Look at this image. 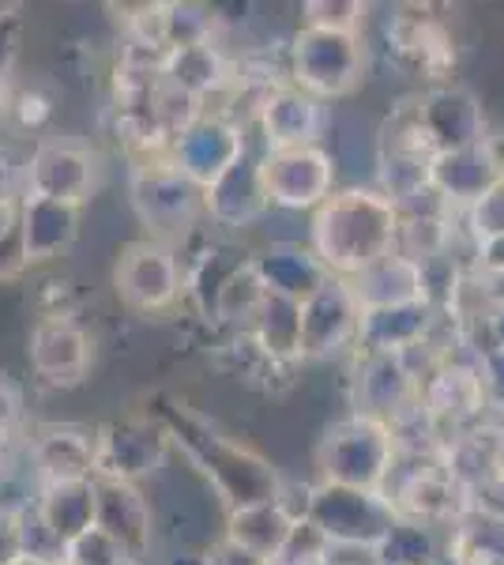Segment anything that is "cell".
<instances>
[{
	"mask_svg": "<svg viewBox=\"0 0 504 565\" xmlns=\"http://www.w3.org/2000/svg\"><path fill=\"white\" fill-rule=\"evenodd\" d=\"M399 231V212L380 189H339L313 212L309 249L328 276L351 279L384 253H392Z\"/></svg>",
	"mask_w": 504,
	"mask_h": 565,
	"instance_id": "cell-1",
	"label": "cell"
},
{
	"mask_svg": "<svg viewBox=\"0 0 504 565\" xmlns=\"http://www.w3.org/2000/svg\"><path fill=\"white\" fill-rule=\"evenodd\" d=\"M167 434L173 445L189 452V460L211 479V487L223 494L230 509L245 505H264V501L279 498V471L271 468L264 457H256L253 449L230 441L218 430H211L207 423H200L196 415L170 418Z\"/></svg>",
	"mask_w": 504,
	"mask_h": 565,
	"instance_id": "cell-2",
	"label": "cell"
},
{
	"mask_svg": "<svg viewBox=\"0 0 504 565\" xmlns=\"http://www.w3.org/2000/svg\"><path fill=\"white\" fill-rule=\"evenodd\" d=\"M396 460L399 441L392 434V426L365 415L339 418V423L328 426L317 445L320 482H335V487L384 490Z\"/></svg>",
	"mask_w": 504,
	"mask_h": 565,
	"instance_id": "cell-3",
	"label": "cell"
},
{
	"mask_svg": "<svg viewBox=\"0 0 504 565\" xmlns=\"http://www.w3.org/2000/svg\"><path fill=\"white\" fill-rule=\"evenodd\" d=\"M365 76V45L362 34L320 31L301 26L290 45V84L313 98H343Z\"/></svg>",
	"mask_w": 504,
	"mask_h": 565,
	"instance_id": "cell-4",
	"label": "cell"
},
{
	"mask_svg": "<svg viewBox=\"0 0 504 565\" xmlns=\"http://www.w3.org/2000/svg\"><path fill=\"white\" fill-rule=\"evenodd\" d=\"M332 546H357V551H377V543L399 521L384 490H354L335 482H317L309 516Z\"/></svg>",
	"mask_w": 504,
	"mask_h": 565,
	"instance_id": "cell-5",
	"label": "cell"
},
{
	"mask_svg": "<svg viewBox=\"0 0 504 565\" xmlns=\"http://www.w3.org/2000/svg\"><path fill=\"white\" fill-rule=\"evenodd\" d=\"M132 207L151 231V242L167 245L170 238L189 234L204 215V189L170 159H151L132 170Z\"/></svg>",
	"mask_w": 504,
	"mask_h": 565,
	"instance_id": "cell-6",
	"label": "cell"
},
{
	"mask_svg": "<svg viewBox=\"0 0 504 565\" xmlns=\"http://www.w3.org/2000/svg\"><path fill=\"white\" fill-rule=\"evenodd\" d=\"M433 159L437 148L429 143L426 129L418 117V98L415 103H399L392 109V117L384 121L380 140H377V178L380 193L392 204L426 193L433 185Z\"/></svg>",
	"mask_w": 504,
	"mask_h": 565,
	"instance_id": "cell-7",
	"label": "cell"
},
{
	"mask_svg": "<svg viewBox=\"0 0 504 565\" xmlns=\"http://www.w3.org/2000/svg\"><path fill=\"white\" fill-rule=\"evenodd\" d=\"M260 178L271 207L317 212L335 193V162L324 148H275L260 154Z\"/></svg>",
	"mask_w": 504,
	"mask_h": 565,
	"instance_id": "cell-8",
	"label": "cell"
},
{
	"mask_svg": "<svg viewBox=\"0 0 504 565\" xmlns=\"http://www.w3.org/2000/svg\"><path fill=\"white\" fill-rule=\"evenodd\" d=\"M421 407V381L403 354L362 351L354 370V415L396 426Z\"/></svg>",
	"mask_w": 504,
	"mask_h": 565,
	"instance_id": "cell-9",
	"label": "cell"
},
{
	"mask_svg": "<svg viewBox=\"0 0 504 565\" xmlns=\"http://www.w3.org/2000/svg\"><path fill=\"white\" fill-rule=\"evenodd\" d=\"M245 148H249V140H245V129H237V121L223 114H200L189 129H181L170 140L167 159L200 189H207L242 159Z\"/></svg>",
	"mask_w": 504,
	"mask_h": 565,
	"instance_id": "cell-10",
	"label": "cell"
},
{
	"mask_svg": "<svg viewBox=\"0 0 504 565\" xmlns=\"http://www.w3.org/2000/svg\"><path fill=\"white\" fill-rule=\"evenodd\" d=\"M117 295L136 313H162L181 295V264L170 245L162 242H136L128 245L114 271Z\"/></svg>",
	"mask_w": 504,
	"mask_h": 565,
	"instance_id": "cell-11",
	"label": "cell"
},
{
	"mask_svg": "<svg viewBox=\"0 0 504 565\" xmlns=\"http://www.w3.org/2000/svg\"><path fill=\"white\" fill-rule=\"evenodd\" d=\"M362 306L354 302L346 279L328 276L324 287L301 302V359H332L357 343Z\"/></svg>",
	"mask_w": 504,
	"mask_h": 565,
	"instance_id": "cell-12",
	"label": "cell"
},
{
	"mask_svg": "<svg viewBox=\"0 0 504 565\" xmlns=\"http://www.w3.org/2000/svg\"><path fill=\"white\" fill-rule=\"evenodd\" d=\"M90 189H95V159H90L87 148L72 140H42L23 167L26 196L84 207Z\"/></svg>",
	"mask_w": 504,
	"mask_h": 565,
	"instance_id": "cell-13",
	"label": "cell"
},
{
	"mask_svg": "<svg viewBox=\"0 0 504 565\" xmlns=\"http://www.w3.org/2000/svg\"><path fill=\"white\" fill-rule=\"evenodd\" d=\"M170 434L159 423H109L98 430V471L95 479L136 482L162 468L170 452Z\"/></svg>",
	"mask_w": 504,
	"mask_h": 565,
	"instance_id": "cell-14",
	"label": "cell"
},
{
	"mask_svg": "<svg viewBox=\"0 0 504 565\" xmlns=\"http://www.w3.org/2000/svg\"><path fill=\"white\" fill-rule=\"evenodd\" d=\"M31 370L50 385H79L90 366V335L68 313H45L26 343Z\"/></svg>",
	"mask_w": 504,
	"mask_h": 565,
	"instance_id": "cell-15",
	"label": "cell"
},
{
	"mask_svg": "<svg viewBox=\"0 0 504 565\" xmlns=\"http://www.w3.org/2000/svg\"><path fill=\"white\" fill-rule=\"evenodd\" d=\"M26 463L45 482H87L98 471V430L87 426H42L26 441Z\"/></svg>",
	"mask_w": 504,
	"mask_h": 565,
	"instance_id": "cell-16",
	"label": "cell"
},
{
	"mask_svg": "<svg viewBox=\"0 0 504 565\" xmlns=\"http://www.w3.org/2000/svg\"><path fill=\"white\" fill-rule=\"evenodd\" d=\"M260 154L264 151L245 148L242 159L204 189V215L223 231H245V226H253L256 218L271 212L260 178Z\"/></svg>",
	"mask_w": 504,
	"mask_h": 565,
	"instance_id": "cell-17",
	"label": "cell"
},
{
	"mask_svg": "<svg viewBox=\"0 0 504 565\" xmlns=\"http://www.w3.org/2000/svg\"><path fill=\"white\" fill-rule=\"evenodd\" d=\"M324 103L305 95L301 87L287 84L271 87L256 114V129L264 136V151L275 148H313L324 132Z\"/></svg>",
	"mask_w": 504,
	"mask_h": 565,
	"instance_id": "cell-18",
	"label": "cell"
},
{
	"mask_svg": "<svg viewBox=\"0 0 504 565\" xmlns=\"http://www.w3.org/2000/svg\"><path fill=\"white\" fill-rule=\"evenodd\" d=\"M95 527H103L109 540H117L128 551V558L140 565L151 551V505L136 490V482L95 479Z\"/></svg>",
	"mask_w": 504,
	"mask_h": 565,
	"instance_id": "cell-19",
	"label": "cell"
},
{
	"mask_svg": "<svg viewBox=\"0 0 504 565\" xmlns=\"http://www.w3.org/2000/svg\"><path fill=\"white\" fill-rule=\"evenodd\" d=\"M418 117L437 154L471 148V143L485 140L482 106H479V98L463 87H433L426 98H418Z\"/></svg>",
	"mask_w": 504,
	"mask_h": 565,
	"instance_id": "cell-20",
	"label": "cell"
},
{
	"mask_svg": "<svg viewBox=\"0 0 504 565\" xmlns=\"http://www.w3.org/2000/svg\"><path fill=\"white\" fill-rule=\"evenodd\" d=\"M15 226H20L26 260L31 264L57 260L79 238V207L23 193L20 207H15Z\"/></svg>",
	"mask_w": 504,
	"mask_h": 565,
	"instance_id": "cell-21",
	"label": "cell"
},
{
	"mask_svg": "<svg viewBox=\"0 0 504 565\" xmlns=\"http://www.w3.org/2000/svg\"><path fill=\"white\" fill-rule=\"evenodd\" d=\"M493 185H497V143L493 140L441 151L433 159V189L448 200V207H471Z\"/></svg>",
	"mask_w": 504,
	"mask_h": 565,
	"instance_id": "cell-22",
	"label": "cell"
},
{
	"mask_svg": "<svg viewBox=\"0 0 504 565\" xmlns=\"http://www.w3.org/2000/svg\"><path fill=\"white\" fill-rule=\"evenodd\" d=\"M437 324V309L429 302L392 306V309H369L357 324V351L373 354H407L418 343L429 340Z\"/></svg>",
	"mask_w": 504,
	"mask_h": 565,
	"instance_id": "cell-23",
	"label": "cell"
},
{
	"mask_svg": "<svg viewBox=\"0 0 504 565\" xmlns=\"http://www.w3.org/2000/svg\"><path fill=\"white\" fill-rule=\"evenodd\" d=\"M354 302L362 306V313L369 309H392V306H410L426 302V290H421V268L399 257L396 249L384 253L380 260H373L369 268H362L357 276L346 279Z\"/></svg>",
	"mask_w": 504,
	"mask_h": 565,
	"instance_id": "cell-24",
	"label": "cell"
},
{
	"mask_svg": "<svg viewBox=\"0 0 504 565\" xmlns=\"http://www.w3.org/2000/svg\"><path fill=\"white\" fill-rule=\"evenodd\" d=\"M253 268L268 295L290 298V302H305V298L324 287V279H328V268L313 257V249L294 245V242L271 245L268 253L253 257Z\"/></svg>",
	"mask_w": 504,
	"mask_h": 565,
	"instance_id": "cell-25",
	"label": "cell"
},
{
	"mask_svg": "<svg viewBox=\"0 0 504 565\" xmlns=\"http://www.w3.org/2000/svg\"><path fill=\"white\" fill-rule=\"evenodd\" d=\"M162 84L189 95L192 103H204L207 95H218L223 87L234 84L230 61H226V53L215 45V39L200 42V45H185V50H170L167 65H162Z\"/></svg>",
	"mask_w": 504,
	"mask_h": 565,
	"instance_id": "cell-26",
	"label": "cell"
},
{
	"mask_svg": "<svg viewBox=\"0 0 504 565\" xmlns=\"http://www.w3.org/2000/svg\"><path fill=\"white\" fill-rule=\"evenodd\" d=\"M392 45L407 65H415L426 76H444L455 65L452 34H448L444 23L429 20V15H396Z\"/></svg>",
	"mask_w": 504,
	"mask_h": 565,
	"instance_id": "cell-27",
	"label": "cell"
},
{
	"mask_svg": "<svg viewBox=\"0 0 504 565\" xmlns=\"http://www.w3.org/2000/svg\"><path fill=\"white\" fill-rule=\"evenodd\" d=\"M39 516L57 540L68 546L72 540L95 527V479L87 482H45L34 501Z\"/></svg>",
	"mask_w": 504,
	"mask_h": 565,
	"instance_id": "cell-28",
	"label": "cell"
},
{
	"mask_svg": "<svg viewBox=\"0 0 504 565\" xmlns=\"http://www.w3.org/2000/svg\"><path fill=\"white\" fill-rule=\"evenodd\" d=\"M253 343L264 351L268 362H298L301 359V302L290 298L268 295L264 306L256 309L253 324H249Z\"/></svg>",
	"mask_w": 504,
	"mask_h": 565,
	"instance_id": "cell-29",
	"label": "cell"
},
{
	"mask_svg": "<svg viewBox=\"0 0 504 565\" xmlns=\"http://www.w3.org/2000/svg\"><path fill=\"white\" fill-rule=\"evenodd\" d=\"M290 527H294V516H290L279 501H264V505L230 509V516H226V540L242 543L245 551L260 554V558L271 565L279 546L287 543Z\"/></svg>",
	"mask_w": 504,
	"mask_h": 565,
	"instance_id": "cell-30",
	"label": "cell"
},
{
	"mask_svg": "<svg viewBox=\"0 0 504 565\" xmlns=\"http://www.w3.org/2000/svg\"><path fill=\"white\" fill-rule=\"evenodd\" d=\"M264 298H268V290H264L260 276H256L253 260H245V264H237L230 276L218 282L215 295H211V317H218V321H226V324H253Z\"/></svg>",
	"mask_w": 504,
	"mask_h": 565,
	"instance_id": "cell-31",
	"label": "cell"
},
{
	"mask_svg": "<svg viewBox=\"0 0 504 565\" xmlns=\"http://www.w3.org/2000/svg\"><path fill=\"white\" fill-rule=\"evenodd\" d=\"M441 540H437V527L433 524H421V521H399L392 524V532L384 535L373 551L377 565H433L441 558Z\"/></svg>",
	"mask_w": 504,
	"mask_h": 565,
	"instance_id": "cell-32",
	"label": "cell"
},
{
	"mask_svg": "<svg viewBox=\"0 0 504 565\" xmlns=\"http://www.w3.org/2000/svg\"><path fill=\"white\" fill-rule=\"evenodd\" d=\"M218 26L215 8L207 4H162V34L167 50H185V45L211 42Z\"/></svg>",
	"mask_w": 504,
	"mask_h": 565,
	"instance_id": "cell-33",
	"label": "cell"
},
{
	"mask_svg": "<svg viewBox=\"0 0 504 565\" xmlns=\"http://www.w3.org/2000/svg\"><path fill=\"white\" fill-rule=\"evenodd\" d=\"M12 524H15V554H23V558H31V562H42V565H64V543L45 527L39 509L34 505L23 509Z\"/></svg>",
	"mask_w": 504,
	"mask_h": 565,
	"instance_id": "cell-34",
	"label": "cell"
},
{
	"mask_svg": "<svg viewBox=\"0 0 504 565\" xmlns=\"http://www.w3.org/2000/svg\"><path fill=\"white\" fill-rule=\"evenodd\" d=\"M328 558H332V543L324 540V532L313 521H294L271 565H328Z\"/></svg>",
	"mask_w": 504,
	"mask_h": 565,
	"instance_id": "cell-35",
	"label": "cell"
},
{
	"mask_svg": "<svg viewBox=\"0 0 504 565\" xmlns=\"http://www.w3.org/2000/svg\"><path fill=\"white\" fill-rule=\"evenodd\" d=\"M64 565H136L117 540H109L103 527H87L79 540L64 546Z\"/></svg>",
	"mask_w": 504,
	"mask_h": 565,
	"instance_id": "cell-36",
	"label": "cell"
},
{
	"mask_svg": "<svg viewBox=\"0 0 504 565\" xmlns=\"http://www.w3.org/2000/svg\"><path fill=\"white\" fill-rule=\"evenodd\" d=\"M467 234H471V242H474V253H479L482 245L504 238V189L501 185H493L482 200H474V204L467 207Z\"/></svg>",
	"mask_w": 504,
	"mask_h": 565,
	"instance_id": "cell-37",
	"label": "cell"
},
{
	"mask_svg": "<svg viewBox=\"0 0 504 565\" xmlns=\"http://www.w3.org/2000/svg\"><path fill=\"white\" fill-rule=\"evenodd\" d=\"M365 20V4L354 0H309L305 4V26H320V31L357 34Z\"/></svg>",
	"mask_w": 504,
	"mask_h": 565,
	"instance_id": "cell-38",
	"label": "cell"
},
{
	"mask_svg": "<svg viewBox=\"0 0 504 565\" xmlns=\"http://www.w3.org/2000/svg\"><path fill=\"white\" fill-rule=\"evenodd\" d=\"M474 370H479L485 407H497V412H504V348L485 351L482 359L474 362Z\"/></svg>",
	"mask_w": 504,
	"mask_h": 565,
	"instance_id": "cell-39",
	"label": "cell"
},
{
	"mask_svg": "<svg viewBox=\"0 0 504 565\" xmlns=\"http://www.w3.org/2000/svg\"><path fill=\"white\" fill-rule=\"evenodd\" d=\"M20 20L0 23V117L8 114V84H12V65H15V50H20Z\"/></svg>",
	"mask_w": 504,
	"mask_h": 565,
	"instance_id": "cell-40",
	"label": "cell"
},
{
	"mask_svg": "<svg viewBox=\"0 0 504 565\" xmlns=\"http://www.w3.org/2000/svg\"><path fill=\"white\" fill-rule=\"evenodd\" d=\"M26 268H31V260H26L20 226H12L8 234H0V282L20 279Z\"/></svg>",
	"mask_w": 504,
	"mask_h": 565,
	"instance_id": "cell-41",
	"label": "cell"
},
{
	"mask_svg": "<svg viewBox=\"0 0 504 565\" xmlns=\"http://www.w3.org/2000/svg\"><path fill=\"white\" fill-rule=\"evenodd\" d=\"M23 423V392L0 373V441H8Z\"/></svg>",
	"mask_w": 504,
	"mask_h": 565,
	"instance_id": "cell-42",
	"label": "cell"
},
{
	"mask_svg": "<svg viewBox=\"0 0 504 565\" xmlns=\"http://www.w3.org/2000/svg\"><path fill=\"white\" fill-rule=\"evenodd\" d=\"M23 200V167L12 151L0 148V207H20Z\"/></svg>",
	"mask_w": 504,
	"mask_h": 565,
	"instance_id": "cell-43",
	"label": "cell"
},
{
	"mask_svg": "<svg viewBox=\"0 0 504 565\" xmlns=\"http://www.w3.org/2000/svg\"><path fill=\"white\" fill-rule=\"evenodd\" d=\"M15 114V121L23 125V129H31V132H39L45 121H50V103H45L42 95H34V90H23L20 98H15V106H8Z\"/></svg>",
	"mask_w": 504,
	"mask_h": 565,
	"instance_id": "cell-44",
	"label": "cell"
},
{
	"mask_svg": "<svg viewBox=\"0 0 504 565\" xmlns=\"http://www.w3.org/2000/svg\"><path fill=\"white\" fill-rule=\"evenodd\" d=\"M200 565H268L260 558V554H253V551H245L242 543H234V540H218L215 546H211V551L204 554V562Z\"/></svg>",
	"mask_w": 504,
	"mask_h": 565,
	"instance_id": "cell-45",
	"label": "cell"
},
{
	"mask_svg": "<svg viewBox=\"0 0 504 565\" xmlns=\"http://www.w3.org/2000/svg\"><path fill=\"white\" fill-rule=\"evenodd\" d=\"M479 264H482V271H504V238L482 245V249H479Z\"/></svg>",
	"mask_w": 504,
	"mask_h": 565,
	"instance_id": "cell-46",
	"label": "cell"
},
{
	"mask_svg": "<svg viewBox=\"0 0 504 565\" xmlns=\"http://www.w3.org/2000/svg\"><path fill=\"white\" fill-rule=\"evenodd\" d=\"M482 282H485V298H490L493 309H504V271H482Z\"/></svg>",
	"mask_w": 504,
	"mask_h": 565,
	"instance_id": "cell-47",
	"label": "cell"
},
{
	"mask_svg": "<svg viewBox=\"0 0 504 565\" xmlns=\"http://www.w3.org/2000/svg\"><path fill=\"white\" fill-rule=\"evenodd\" d=\"M15 558V524L8 516H0V565Z\"/></svg>",
	"mask_w": 504,
	"mask_h": 565,
	"instance_id": "cell-48",
	"label": "cell"
},
{
	"mask_svg": "<svg viewBox=\"0 0 504 565\" xmlns=\"http://www.w3.org/2000/svg\"><path fill=\"white\" fill-rule=\"evenodd\" d=\"M490 335H493V348H504V309H493L490 313Z\"/></svg>",
	"mask_w": 504,
	"mask_h": 565,
	"instance_id": "cell-49",
	"label": "cell"
},
{
	"mask_svg": "<svg viewBox=\"0 0 504 565\" xmlns=\"http://www.w3.org/2000/svg\"><path fill=\"white\" fill-rule=\"evenodd\" d=\"M8 20H20V4H12V0H0V23Z\"/></svg>",
	"mask_w": 504,
	"mask_h": 565,
	"instance_id": "cell-50",
	"label": "cell"
},
{
	"mask_svg": "<svg viewBox=\"0 0 504 565\" xmlns=\"http://www.w3.org/2000/svg\"><path fill=\"white\" fill-rule=\"evenodd\" d=\"M15 226V207H0V234H8Z\"/></svg>",
	"mask_w": 504,
	"mask_h": 565,
	"instance_id": "cell-51",
	"label": "cell"
},
{
	"mask_svg": "<svg viewBox=\"0 0 504 565\" xmlns=\"http://www.w3.org/2000/svg\"><path fill=\"white\" fill-rule=\"evenodd\" d=\"M497 185L504 189V151L497 148Z\"/></svg>",
	"mask_w": 504,
	"mask_h": 565,
	"instance_id": "cell-52",
	"label": "cell"
},
{
	"mask_svg": "<svg viewBox=\"0 0 504 565\" xmlns=\"http://www.w3.org/2000/svg\"><path fill=\"white\" fill-rule=\"evenodd\" d=\"M8 565H42V562H31V558H23V554H15V558L8 562Z\"/></svg>",
	"mask_w": 504,
	"mask_h": 565,
	"instance_id": "cell-53",
	"label": "cell"
},
{
	"mask_svg": "<svg viewBox=\"0 0 504 565\" xmlns=\"http://www.w3.org/2000/svg\"><path fill=\"white\" fill-rule=\"evenodd\" d=\"M4 463H8V460H4V441H0V471H4Z\"/></svg>",
	"mask_w": 504,
	"mask_h": 565,
	"instance_id": "cell-54",
	"label": "cell"
},
{
	"mask_svg": "<svg viewBox=\"0 0 504 565\" xmlns=\"http://www.w3.org/2000/svg\"><path fill=\"white\" fill-rule=\"evenodd\" d=\"M490 565H504V558H497V562H490Z\"/></svg>",
	"mask_w": 504,
	"mask_h": 565,
	"instance_id": "cell-55",
	"label": "cell"
}]
</instances>
